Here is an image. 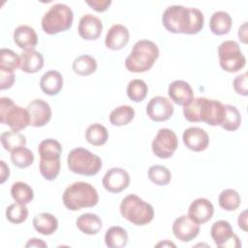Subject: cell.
Here are the masks:
<instances>
[{"mask_svg":"<svg viewBox=\"0 0 248 248\" xmlns=\"http://www.w3.org/2000/svg\"><path fill=\"white\" fill-rule=\"evenodd\" d=\"M225 112V105L220 101L204 97L194 98L183 107V115L187 121L204 122L210 126H220Z\"/></svg>","mask_w":248,"mask_h":248,"instance_id":"cell-2","label":"cell"},{"mask_svg":"<svg viewBox=\"0 0 248 248\" xmlns=\"http://www.w3.org/2000/svg\"><path fill=\"white\" fill-rule=\"evenodd\" d=\"M63 204L71 211L93 207L99 202L97 190L89 183L78 181L68 186L62 196Z\"/></svg>","mask_w":248,"mask_h":248,"instance_id":"cell-4","label":"cell"},{"mask_svg":"<svg viewBox=\"0 0 248 248\" xmlns=\"http://www.w3.org/2000/svg\"><path fill=\"white\" fill-rule=\"evenodd\" d=\"M129 39L130 33L127 27L122 24H114L107 32L105 45L111 50H119L126 46Z\"/></svg>","mask_w":248,"mask_h":248,"instance_id":"cell-20","label":"cell"},{"mask_svg":"<svg viewBox=\"0 0 248 248\" xmlns=\"http://www.w3.org/2000/svg\"><path fill=\"white\" fill-rule=\"evenodd\" d=\"M74 14L66 5L57 3L52 5L42 17V28L46 34L55 35L65 32L72 27Z\"/></svg>","mask_w":248,"mask_h":248,"instance_id":"cell-6","label":"cell"},{"mask_svg":"<svg viewBox=\"0 0 248 248\" xmlns=\"http://www.w3.org/2000/svg\"><path fill=\"white\" fill-rule=\"evenodd\" d=\"M102 184L110 193H120L127 189L130 184V175L124 169L111 168L105 173Z\"/></svg>","mask_w":248,"mask_h":248,"instance_id":"cell-13","label":"cell"},{"mask_svg":"<svg viewBox=\"0 0 248 248\" xmlns=\"http://www.w3.org/2000/svg\"><path fill=\"white\" fill-rule=\"evenodd\" d=\"M15 82V74L12 71L0 69V89L5 90L13 86Z\"/></svg>","mask_w":248,"mask_h":248,"instance_id":"cell-43","label":"cell"},{"mask_svg":"<svg viewBox=\"0 0 248 248\" xmlns=\"http://www.w3.org/2000/svg\"><path fill=\"white\" fill-rule=\"evenodd\" d=\"M237 224H238V227L242 231L247 232V210H243L239 214L238 219H237Z\"/></svg>","mask_w":248,"mask_h":248,"instance_id":"cell-46","label":"cell"},{"mask_svg":"<svg viewBox=\"0 0 248 248\" xmlns=\"http://www.w3.org/2000/svg\"><path fill=\"white\" fill-rule=\"evenodd\" d=\"M238 38L243 44H247V22H244L238 29Z\"/></svg>","mask_w":248,"mask_h":248,"instance_id":"cell-48","label":"cell"},{"mask_svg":"<svg viewBox=\"0 0 248 248\" xmlns=\"http://www.w3.org/2000/svg\"><path fill=\"white\" fill-rule=\"evenodd\" d=\"M97 61L96 59L88 54H82L75 58L73 61V70L74 72L81 77L90 76L97 70Z\"/></svg>","mask_w":248,"mask_h":248,"instance_id":"cell-28","label":"cell"},{"mask_svg":"<svg viewBox=\"0 0 248 248\" xmlns=\"http://www.w3.org/2000/svg\"><path fill=\"white\" fill-rule=\"evenodd\" d=\"M218 202L222 209L226 211H233L240 205L241 198L237 191L233 189H225L220 193Z\"/></svg>","mask_w":248,"mask_h":248,"instance_id":"cell-34","label":"cell"},{"mask_svg":"<svg viewBox=\"0 0 248 248\" xmlns=\"http://www.w3.org/2000/svg\"><path fill=\"white\" fill-rule=\"evenodd\" d=\"M148 92V86L145 83L144 80L142 79H132L128 85H127V89H126V93L128 98L136 103L141 102L145 99L146 95Z\"/></svg>","mask_w":248,"mask_h":248,"instance_id":"cell-36","label":"cell"},{"mask_svg":"<svg viewBox=\"0 0 248 248\" xmlns=\"http://www.w3.org/2000/svg\"><path fill=\"white\" fill-rule=\"evenodd\" d=\"M67 165L74 173L93 176L101 170L103 164L101 158L96 154L83 147H77L69 152Z\"/></svg>","mask_w":248,"mask_h":248,"instance_id":"cell-7","label":"cell"},{"mask_svg":"<svg viewBox=\"0 0 248 248\" xmlns=\"http://www.w3.org/2000/svg\"><path fill=\"white\" fill-rule=\"evenodd\" d=\"M127 231L119 226H113L107 230L105 233L106 245L109 248H122L128 243Z\"/></svg>","mask_w":248,"mask_h":248,"instance_id":"cell-27","label":"cell"},{"mask_svg":"<svg viewBox=\"0 0 248 248\" xmlns=\"http://www.w3.org/2000/svg\"><path fill=\"white\" fill-rule=\"evenodd\" d=\"M214 213V206L212 202L205 198L196 199L191 202L188 209V216L195 223L201 225L208 222Z\"/></svg>","mask_w":248,"mask_h":248,"instance_id":"cell-17","label":"cell"},{"mask_svg":"<svg viewBox=\"0 0 248 248\" xmlns=\"http://www.w3.org/2000/svg\"><path fill=\"white\" fill-rule=\"evenodd\" d=\"M232 86L234 91L241 95L247 96L248 95V88H247V73L240 74L234 78L232 80Z\"/></svg>","mask_w":248,"mask_h":248,"instance_id":"cell-42","label":"cell"},{"mask_svg":"<svg viewBox=\"0 0 248 248\" xmlns=\"http://www.w3.org/2000/svg\"><path fill=\"white\" fill-rule=\"evenodd\" d=\"M78 31V35L82 39L86 41H93L101 36L103 23L99 17L91 14H86L80 17Z\"/></svg>","mask_w":248,"mask_h":248,"instance_id":"cell-18","label":"cell"},{"mask_svg":"<svg viewBox=\"0 0 248 248\" xmlns=\"http://www.w3.org/2000/svg\"><path fill=\"white\" fill-rule=\"evenodd\" d=\"M41 90L48 96L57 95L63 87V77L55 70L46 72L40 79Z\"/></svg>","mask_w":248,"mask_h":248,"instance_id":"cell-23","label":"cell"},{"mask_svg":"<svg viewBox=\"0 0 248 248\" xmlns=\"http://www.w3.org/2000/svg\"><path fill=\"white\" fill-rule=\"evenodd\" d=\"M34 229L43 235H50L58 228V220L54 215L48 212H42L33 218Z\"/></svg>","mask_w":248,"mask_h":248,"instance_id":"cell-25","label":"cell"},{"mask_svg":"<svg viewBox=\"0 0 248 248\" xmlns=\"http://www.w3.org/2000/svg\"><path fill=\"white\" fill-rule=\"evenodd\" d=\"M14 42L21 49H33L38 44V36L29 25H19L14 31Z\"/></svg>","mask_w":248,"mask_h":248,"instance_id":"cell-21","label":"cell"},{"mask_svg":"<svg viewBox=\"0 0 248 248\" xmlns=\"http://www.w3.org/2000/svg\"><path fill=\"white\" fill-rule=\"evenodd\" d=\"M87 5H89L94 11L98 13H103L108 9L111 5L110 0H87L85 1Z\"/></svg>","mask_w":248,"mask_h":248,"instance_id":"cell-44","label":"cell"},{"mask_svg":"<svg viewBox=\"0 0 248 248\" xmlns=\"http://www.w3.org/2000/svg\"><path fill=\"white\" fill-rule=\"evenodd\" d=\"M19 56L9 48H1L0 50V69L14 72L19 67Z\"/></svg>","mask_w":248,"mask_h":248,"instance_id":"cell-41","label":"cell"},{"mask_svg":"<svg viewBox=\"0 0 248 248\" xmlns=\"http://www.w3.org/2000/svg\"><path fill=\"white\" fill-rule=\"evenodd\" d=\"M232 25V16L225 11H217L212 14L209 19L210 31L217 35L222 36L228 34Z\"/></svg>","mask_w":248,"mask_h":248,"instance_id":"cell-24","label":"cell"},{"mask_svg":"<svg viewBox=\"0 0 248 248\" xmlns=\"http://www.w3.org/2000/svg\"><path fill=\"white\" fill-rule=\"evenodd\" d=\"M151 147L154 155L158 158H170L178 147L177 136L172 130L162 128L157 132L153 139Z\"/></svg>","mask_w":248,"mask_h":248,"instance_id":"cell-10","label":"cell"},{"mask_svg":"<svg viewBox=\"0 0 248 248\" xmlns=\"http://www.w3.org/2000/svg\"><path fill=\"white\" fill-rule=\"evenodd\" d=\"M85 139L91 145L102 146L108 139V132L102 124L94 123L87 127L85 131Z\"/></svg>","mask_w":248,"mask_h":248,"instance_id":"cell-30","label":"cell"},{"mask_svg":"<svg viewBox=\"0 0 248 248\" xmlns=\"http://www.w3.org/2000/svg\"><path fill=\"white\" fill-rule=\"evenodd\" d=\"M171 230L178 240L189 242L198 236L200 232V225L190 219L188 215H181L174 220Z\"/></svg>","mask_w":248,"mask_h":248,"instance_id":"cell-14","label":"cell"},{"mask_svg":"<svg viewBox=\"0 0 248 248\" xmlns=\"http://www.w3.org/2000/svg\"><path fill=\"white\" fill-rule=\"evenodd\" d=\"M19 68L22 72L27 74H35L44 67V57L36 49L23 50L20 55Z\"/></svg>","mask_w":248,"mask_h":248,"instance_id":"cell-22","label":"cell"},{"mask_svg":"<svg viewBox=\"0 0 248 248\" xmlns=\"http://www.w3.org/2000/svg\"><path fill=\"white\" fill-rule=\"evenodd\" d=\"M119 210L124 219L136 226L147 225L154 218L153 206L135 194H130L122 200Z\"/></svg>","mask_w":248,"mask_h":248,"instance_id":"cell-5","label":"cell"},{"mask_svg":"<svg viewBox=\"0 0 248 248\" xmlns=\"http://www.w3.org/2000/svg\"><path fill=\"white\" fill-rule=\"evenodd\" d=\"M77 228L83 232L84 234L93 235L98 233L102 227L103 223L101 218L94 213H83L78 217L76 221Z\"/></svg>","mask_w":248,"mask_h":248,"instance_id":"cell-26","label":"cell"},{"mask_svg":"<svg viewBox=\"0 0 248 248\" xmlns=\"http://www.w3.org/2000/svg\"><path fill=\"white\" fill-rule=\"evenodd\" d=\"M28 217V208L25 204L15 202L10 204L6 209V218L13 224H21Z\"/></svg>","mask_w":248,"mask_h":248,"instance_id":"cell-40","label":"cell"},{"mask_svg":"<svg viewBox=\"0 0 248 248\" xmlns=\"http://www.w3.org/2000/svg\"><path fill=\"white\" fill-rule=\"evenodd\" d=\"M11 161L16 167L19 169H25L33 164L34 154L25 146L20 147L11 152Z\"/></svg>","mask_w":248,"mask_h":248,"instance_id":"cell-38","label":"cell"},{"mask_svg":"<svg viewBox=\"0 0 248 248\" xmlns=\"http://www.w3.org/2000/svg\"><path fill=\"white\" fill-rule=\"evenodd\" d=\"M0 166H1V179H0V183L3 184L7 180V178H9V176H10V169H9V167L6 165V163L3 160L0 161Z\"/></svg>","mask_w":248,"mask_h":248,"instance_id":"cell-45","label":"cell"},{"mask_svg":"<svg viewBox=\"0 0 248 248\" xmlns=\"http://www.w3.org/2000/svg\"><path fill=\"white\" fill-rule=\"evenodd\" d=\"M156 246H157V247H159V246H163V247H164V246H172V247H175V244L170 242L169 240H165V241L159 242L158 244H156Z\"/></svg>","mask_w":248,"mask_h":248,"instance_id":"cell-49","label":"cell"},{"mask_svg":"<svg viewBox=\"0 0 248 248\" xmlns=\"http://www.w3.org/2000/svg\"><path fill=\"white\" fill-rule=\"evenodd\" d=\"M60 166H61L60 159H54V160L40 159L39 170L42 176L45 179L48 181H52L58 176L60 172Z\"/></svg>","mask_w":248,"mask_h":248,"instance_id":"cell-39","label":"cell"},{"mask_svg":"<svg viewBox=\"0 0 248 248\" xmlns=\"http://www.w3.org/2000/svg\"><path fill=\"white\" fill-rule=\"evenodd\" d=\"M225 116L222 124L220 125L226 131H236L241 124V114L236 107L232 105H225Z\"/></svg>","mask_w":248,"mask_h":248,"instance_id":"cell-35","label":"cell"},{"mask_svg":"<svg viewBox=\"0 0 248 248\" xmlns=\"http://www.w3.org/2000/svg\"><path fill=\"white\" fill-rule=\"evenodd\" d=\"M148 178L158 186L168 185L171 180V172L165 166L153 165L148 169Z\"/></svg>","mask_w":248,"mask_h":248,"instance_id":"cell-37","label":"cell"},{"mask_svg":"<svg viewBox=\"0 0 248 248\" xmlns=\"http://www.w3.org/2000/svg\"><path fill=\"white\" fill-rule=\"evenodd\" d=\"M0 118L2 124L8 125L12 131L19 132L30 125V115L26 108L14 103L11 98H0Z\"/></svg>","mask_w":248,"mask_h":248,"instance_id":"cell-8","label":"cell"},{"mask_svg":"<svg viewBox=\"0 0 248 248\" xmlns=\"http://www.w3.org/2000/svg\"><path fill=\"white\" fill-rule=\"evenodd\" d=\"M0 140L4 149L10 152L24 147L27 142L25 136L16 131L3 132L0 136Z\"/></svg>","mask_w":248,"mask_h":248,"instance_id":"cell-32","label":"cell"},{"mask_svg":"<svg viewBox=\"0 0 248 248\" xmlns=\"http://www.w3.org/2000/svg\"><path fill=\"white\" fill-rule=\"evenodd\" d=\"M135 117V109L131 106H119L109 113V122L113 126H125Z\"/></svg>","mask_w":248,"mask_h":248,"instance_id":"cell-31","label":"cell"},{"mask_svg":"<svg viewBox=\"0 0 248 248\" xmlns=\"http://www.w3.org/2000/svg\"><path fill=\"white\" fill-rule=\"evenodd\" d=\"M211 237L220 248H239L241 242L233 232L231 224L226 220H218L213 223L210 229Z\"/></svg>","mask_w":248,"mask_h":248,"instance_id":"cell-11","label":"cell"},{"mask_svg":"<svg viewBox=\"0 0 248 248\" xmlns=\"http://www.w3.org/2000/svg\"><path fill=\"white\" fill-rule=\"evenodd\" d=\"M174 108L171 102L164 96H155L150 99L146 105L147 116L155 122H163L169 120L172 113Z\"/></svg>","mask_w":248,"mask_h":248,"instance_id":"cell-12","label":"cell"},{"mask_svg":"<svg viewBox=\"0 0 248 248\" xmlns=\"http://www.w3.org/2000/svg\"><path fill=\"white\" fill-rule=\"evenodd\" d=\"M25 247H47V244L40 238H30L27 243L25 244Z\"/></svg>","mask_w":248,"mask_h":248,"instance_id":"cell-47","label":"cell"},{"mask_svg":"<svg viewBox=\"0 0 248 248\" xmlns=\"http://www.w3.org/2000/svg\"><path fill=\"white\" fill-rule=\"evenodd\" d=\"M12 198L19 203L27 204L30 203L34 199L33 189L25 182L17 181L15 182L11 187Z\"/></svg>","mask_w":248,"mask_h":248,"instance_id":"cell-33","label":"cell"},{"mask_svg":"<svg viewBox=\"0 0 248 248\" xmlns=\"http://www.w3.org/2000/svg\"><path fill=\"white\" fill-rule=\"evenodd\" d=\"M26 109L30 115V125L33 127H43L51 119V108L47 102L43 99H34Z\"/></svg>","mask_w":248,"mask_h":248,"instance_id":"cell-15","label":"cell"},{"mask_svg":"<svg viewBox=\"0 0 248 248\" xmlns=\"http://www.w3.org/2000/svg\"><path fill=\"white\" fill-rule=\"evenodd\" d=\"M159 48L149 40L138 41L125 59V67L132 73H144L150 70L159 57Z\"/></svg>","mask_w":248,"mask_h":248,"instance_id":"cell-3","label":"cell"},{"mask_svg":"<svg viewBox=\"0 0 248 248\" xmlns=\"http://www.w3.org/2000/svg\"><path fill=\"white\" fill-rule=\"evenodd\" d=\"M38 152L40 155V159H60V155L62 153V146L58 140L54 139H46L39 143Z\"/></svg>","mask_w":248,"mask_h":248,"instance_id":"cell-29","label":"cell"},{"mask_svg":"<svg viewBox=\"0 0 248 248\" xmlns=\"http://www.w3.org/2000/svg\"><path fill=\"white\" fill-rule=\"evenodd\" d=\"M218 56L220 67L228 73H236L246 64V58L238 43L232 40L224 41L219 45Z\"/></svg>","mask_w":248,"mask_h":248,"instance_id":"cell-9","label":"cell"},{"mask_svg":"<svg viewBox=\"0 0 248 248\" xmlns=\"http://www.w3.org/2000/svg\"><path fill=\"white\" fill-rule=\"evenodd\" d=\"M185 146L195 152L205 150L209 144V137L207 133L200 127H189L182 135Z\"/></svg>","mask_w":248,"mask_h":248,"instance_id":"cell-16","label":"cell"},{"mask_svg":"<svg viewBox=\"0 0 248 248\" xmlns=\"http://www.w3.org/2000/svg\"><path fill=\"white\" fill-rule=\"evenodd\" d=\"M164 27L173 34L194 35L203 28L204 17L197 8H186L181 5L168 7L162 16Z\"/></svg>","mask_w":248,"mask_h":248,"instance_id":"cell-1","label":"cell"},{"mask_svg":"<svg viewBox=\"0 0 248 248\" xmlns=\"http://www.w3.org/2000/svg\"><path fill=\"white\" fill-rule=\"evenodd\" d=\"M170 100L178 106H186L194 99V91L191 85L182 79L172 81L168 88Z\"/></svg>","mask_w":248,"mask_h":248,"instance_id":"cell-19","label":"cell"}]
</instances>
